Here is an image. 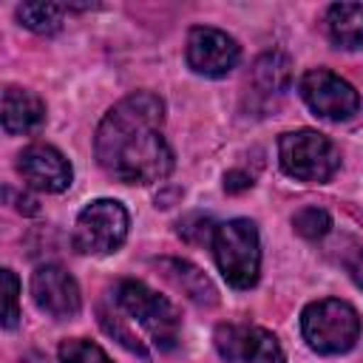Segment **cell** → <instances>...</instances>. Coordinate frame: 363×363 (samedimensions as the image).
I'll use <instances>...</instances> for the list:
<instances>
[{"label": "cell", "mask_w": 363, "mask_h": 363, "mask_svg": "<svg viewBox=\"0 0 363 363\" xmlns=\"http://www.w3.org/2000/svg\"><path fill=\"white\" fill-rule=\"evenodd\" d=\"M164 102L150 91L119 99L96 128L102 170L125 184H153L173 170V150L162 136Z\"/></svg>", "instance_id": "obj_1"}, {"label": "cell", "mask_w": 363, "mask_h": 363, "mask_svg": "<svg viewBox=\"0 0 363 363\" xmlns=\"http://www.w3.org/2000/svg\"><path fill=\"white\" fill-rule=\"evenodd\" d=\"M113 306L119 315H125V320H133L156 349L170 352L179 343V312L167 298L153 292L147 284L130 278L119 281L113 289Z\"/></svg>", "instance_id": "obj_2"}, {"label": "cell", "mask_w": 363, "mask_h": 363, "mask_svg": "<svg viewBox=\"0 0 363 363\" xmlns=\"http://www.w3.org/2000/svg\"><path fill=\"white\" fill-rule=\"evenodd\" d=\"M210 244L216 264L230 286L250 289L258 281L261 244H258V230L250 218H230L224 224H216Z\"/></svg>", "instance_id": "obj_3"}, {"label": "cell", "mask_w": 363, "mask_h": 363, "mask_svg": "<svg viewBox=\"0 0 363 363\" xmlns=\"http://www.w3.org/2000/svg\"><path fill=\"white\" fill-rule=\"evenodd\" d=\"M301 332L318 354H343L360 337V318L352 303L323 298L301 312Z\"/></svg>", "instance_id": "obj_4"}, {"label": "cell", "mask_w": 363, "mask_h": 363, "mask_svg": "<svg viewBox=\"0 0 363 363\" xmlns=\"http://www.w3.org/2000/svg\"><path fill=\"white\" fill-rule=\"evenodd\" d=\"M278 159L286 176L298 182H326L340 167V153L332 139L318 130H292L278 142Z\"/></svg>", "instance_id": "obj_5"}, {"label": "cell", "mask_w": 363, "mask_h": 363, "mask_svg": "<svg viewBox=\"0 0 363 363\" xmlns=\"http://www.w3.org/2000/svg\"><path fill=\"white\" fill-rule=\"evenodd\" d=\"M128 238V210L113 199L91 201L74 224V250L82 255H108Z\"/></svg>", "instance_id": "obj_6"}, {"label": "cell", "mask_w": 363, "mask_h": 363, "mask_svg": "<svg viewBox=\"0 0 363 363\" xmlns=\"http://www.w3.org/2000/svg\"><path fill=\"white\" fill-rule=\"evenodd\" d=\"M301 88V96L303 102L323 119H332V122H343L349 116L357 113L360 108V96L357 91L340 79L337 74H332L329 68H312L301 77L298 82Z\"/></svg>", "instance_id": "obj_7"}, {"label": "cell", "mask_w": 363, "mask_h": 363, "mask_svg": "<svg viewBox=\"0 0 363 363\" xmlns=\"http://www.w3.org/2000/svg\"><path fill=\"white\" fill-rule=\"evenodd\" d=\"M187 65L201 74V77H224L235 68L241 48L238 43L221 31V28H210V26H196L187 34Z\"/></svg>", "instance_id": "obj_8"}, {"label": "cell", "mask_w": 363, "mask_h": 363, "mask_svg": "<svg viewBox=\"0 0 363 363\" xmlns=\"http://www.w3.org/2000/svg\"><path fill=\"white\" fill-rule=\"evenodd\" d=\"M31 298L37 303V309H43L45 315L62 320V318H74L82 306L79 298V286L71 278V272H65L57 264H43L34 269L31 275Z\"/></svg>", "instance_id": "obj_9"}, {"label": "cell", "mask_w": 363, "mask_h": 363, "mask_svg": "<svg viewBox=\"0 0 363 363\" xmlns=\"http://www.w3.org/2000/svg\"><path fill=\"white\" fill-rule=\"evenodd\" d=\"M17 173L23 176L28 187L45 190V193H62L74 176L68 159L57 147L43 145V142L23 147V153L17 156Z\"/></svg>", "instance_id": "obj_10"}, {"label": "cell", "mask_w": 363, "mask_h": 363, "mask_svg": "<svg viewBox=\"0 0 363 363\" xmlns=\"http://www.w3.org/2000/svg\"><path fill=\"white\" fill-rule=\"evenodd\" d=\"M45 122V105L37 94L9 85L3 91V130L11 136L34 133Z\"/></svg>", "instance_id": "obj_11"}, {"label": "cell", "mask_w": 363, "mask_h": 363, "mask_svg": "<svg viewBox=\"0 0 363 363\" xmlns=\"http://www.w3.org/2000/svg\"><path fill=\"white\" fill-rule=\"evenodd\" d=\"M159 269L162 275L176 286L182 289L193 303H201V306H213L218 298H216V286L210 284V278L193 267L190 261H182V258H162L159 261Z\"/></svg>", "instance_id": "obj_12"}, {"label": "cell", "mask_w": 363, "mask_h": 363, "mask_svg": "<svg viewBox=\"0 0 363 363\" xmlns=\"http://www.w3.org/2000/svg\"><path fill=\"white\" fill-rule=\"evenodd\" d=\"M326 31L337 48L363 51V6L360 3H335L326 11Z\"/></svg>", "instance_id": "obj_13"}, {"label": "cell", "mask_w": 363, "mask_h": 363, "mask_svg": "<svg viewBox=\"0 0 363 363\" xmlns=\"http://www.w3.org/2000/svg\"><path fill=\"white\" fill-rule=\"evenodd\" d=\"M252 82L264 91V94H281L289 88L292 82V62L286 54L281 51H267L255 60L252 65Z\"/></svg>", "instance_id": "obj_14"}, {"label": "cell", "mask_w": 363, "mask_h": 363, "mask_svg": "<svg viewBox=\"0 0 363 363\" xmlns=\"http://www.w3.org/2000/svg\"><path fill=\"white\" fill-rule=\"evenodd\" d=\"M241 360L244 363H286L278 337L261 326H247L244 343H241Z\"/></svg>", "instance_id": "obj_15"}, {"label": "cell", "mask_w": 363, "mask_h": 363, "mask_svg": "<svg viewBox=\"0 0 363 363\" xmlns=\"http://www.w3.org/2000/svg\"><path fill=\"white\" fill-rule=\"evenodd\" d=\"M62 11L65 6L57 3H23L17 6V20L37 34H54L62 26Z\"/></svg>", "instance_id": "obj_16"}, {"label": "cell", "mask_w": 363, "mask_h": 363, "mask_svg": "<svg viewBox=\"0 0 363 363\" xmlns=\"http://www.w3.org/2000/svg\"><path fill=\"white\" fill-rule=\"evenodd\" d=\"M60 363H111V357L102 352V346L85 340V337H71L60 343Z\"/></svg>", "instance_id": "obj_17"}, {"label": "cell", "mask_w": 363, "mask_h": 363, "mask_svg": "<svg viewBox=\"0 0 363 363\" xmlns=\"http://www.w3.org/2000/svg\"><path fill=\"white\" fill-rule=\"evenodd\" d=\"M292 227H295L298 235L315 241V238H323V235L329 233L332 218H329V213L320 210V207H303V210H298V213L292 216Z\"/></svg>", "instance_id": "obj_18"}, {"label": "cell", "mask_w": 363, "mask_h": 363, "mask_svg": "<svg viewBox=\"0 0 363 363\" xmlns=\"http://www.w3.org/2000/svg\"><path fill=\"white\" fill-rule=\"evenodd\" d=\"M244 332H247V326H238V323H221L216 329V349L224 360H241Z\"/></svg>", "instance_id": "obj_19"}, {"label": "cell", "mask_w": 363, "mask_h": 363, "mask_svg": "<svg viewBox=\"0 0 363 363\" xmlns=\"http://www.w3.org/2000/svg\"><path fill=\"white\" fill-rule=\"evenodd\" d=\"M3 278V326L11 329L20 318V306H17V295H20V281L11 269H3L0 272Z\"/></svg>", "instance_id": "obj_20"}, {"label": "cell", "mask_w": 363, "mask_h": 363, "mask_svg": "<svg viewBox=\"0 0 363 363\" xmlns=\"http://www.w3.org/2000/svg\"><path fill=\"white\" fill-rule=\"evenodd\" d=\"M252 187V179L247 173H238V170H230L224 176V190L227 193H241V190H250Z\"/></svg>", "instance_id": "obj_21"}, {"label": "cell", "mask_w": 363, "mask_h": 363, "mask_svg": "<svg viewBox=\"0 0 363 363\" xmlns=\"http://www.w3.org/2000/svg\"><path fill=\"white\" fill-rule=\"evenodd\" d=\"M349 272H352V281L363 289V252H357V255H354V261L349 264Z\"/></svg>", "instance_id": "obj_22"}]
</instances>
